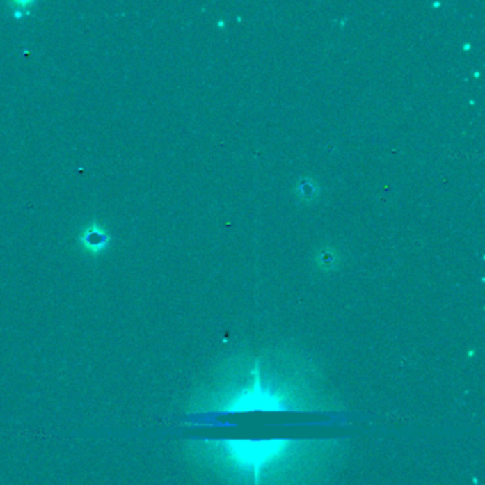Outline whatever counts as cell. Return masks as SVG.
Returning a JSON list of instances; mask_svg holds the SVG:
<instances>
[{
    "mask_svg": "<svg viewBox=\"0 0 485 485\" xmlns=\"http://www.w3.org/2000/svg\"><path fill=\"white\" fill-rule=\"evenodd\" d=\"M207 452H212L214 459L223 461L234 475L246 477V482L253 485L267 484L269 474L280 472L292 460V456L303 450V443L296 440H223L212 441Z\"/></svg>",
    "mask_w": 485,
    "mask_h": 485,
    "instance_id": "1",
    "label": "cell"
},
{
    "mask_svg": "<svg viewBox=\"0 0 485 485\" xmlns=\"http://www.w3.org/2000/svg\"><path fill=\"white\" fill-rule=\"evenodd\" d=\"M111 242L113 237L110 231L97 219L86 223L77 235L79 248L93 257L106 253L111 246Z\"/></svg>",
    "mask_w": 485,
    "mask_h": 485,
    "instance_id": "2",
    "label": "cell"
},
{
    "mask_svg": "<svg viewBox=\"0 0 485 485\" xmlns=\"http://www.w3.org/2000/svg\"><path fill=\"white\" fill-rule=\"evenodd\" d=\"M316 265L323 271L335 269L339 265V253L332 248H323L316 255Z\"/></svg>",
    "mask_w": 485,
    "mask_h": 485,
    "instance_id": "3",
    "label": "cell"
},
{
    "mask_svg": "<svg viewBox=\"0 0 485 485\" xmlns=\"http://www.w3.org/2000/svg\"><path fill=\"white\" fill-rule=\"evenodd\" d=\"M298 197L302 201L306 202H312L316 200V197L319 196V186L316 184V181H313L312 178H303L298 182L296 188H295Z\"/></svg>",
    "mask_w": 485,
    "mask_h": 485,
    "instance_id": "4",
    "label": "cell"
},
{
    "mask_svg": "<svg viewBox=\"0 0 485 485\" xmlns=\"http://www.w3.org/2000/svg\"><path fill=\"white\" fill-rule=\"evenodd\" d=\"M9 6L13 10V16L15 17H20V16L27 15L30 12L29 8L35 6V3L33 2H13V3H9Z\"/></svg>",
    "mask_w": 485,
    "mask_h": 485,
    "instance_id": "5",
    "label": "cell"
}]
</instances>
